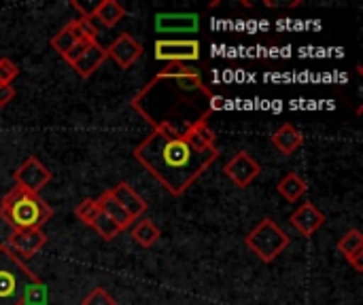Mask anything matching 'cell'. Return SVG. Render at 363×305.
<instances>
[{
	"mask_svg": "<svg viewBox=\"0 0 363 305\" xmlns=\"http://www.w3.org/2000/svg\"><path fill=\"white\" fill-rule=\"evenodd\" d=\"M70 6H72L74 11H79V13H81V17L91 19V6H85V4H81V2H77V0H72V2H70Z\"/></svg>",
	"mask_w": 363,
	"mask_h": 305,
	"instance_id": "28",
	"label": "cell"
},
{
	"mask_svg": "<svg viewBox=\"0 0 363 305\" xmlns=\"http://www.w3.org/2000/svg\"><path fill=\"white\" fill-rule=\"evenodd\" d=\"M47 234L43 229H26V231H11L6 246L23 261L32 259L47 246Z\"/></svg>",
	"mask_w": 363,
	"mask_h": 305,
	"instance_id": "9",
	"label": "cell"
},
{
	"mask_svg": "<svg viewBox=\"0 0 363 305\" xmlns=\"http://www.w3.org/2000/svg\"><path fill=\"white\" fill-rule=\"evenodd\" d=\"M111 193H113V197L119 202V206L136 221V219H140L147 210H149V204L128 185V183H119L117 187H113L111 189Z\"/></svg>",
	"mask_w": 363,
	"mask_h": 305,
	"instance_id": "15",
	"label": "cell"
},
{
	"mask_svg": "<svg viewBox=\"0 0 363 305\" xmlns=\"http://www.w3.org/2000/svg\"><path fill=\"white\" fill-rule=\"evenodd\" d=\"M155 49V59L157 62H168V64H189L198 62L202 55L200 40L196 38H160L153 45Z\"/></svg>",
	"mask_w": 363,
	"mask_h": 305,
	"instance_id": "6",
	"label": "cell"
},
{
	"mask_svg": "<svg viewBox=\"0 0 363 305\" xmlns=\"http://www.w3.org/2000/svg\"><path fill=\"white\" fill-rule=\"evenodd\" d=\"M13 178H15V187L40 195V191L51 183V172H49V168H47L40 159L28 157V159L15 170Z\"/></svg>",
	"mask_w": 363,
	"mask_h": 305,
	"instance_id": "7",
	"label": "cell"
},
{
	"mask_svg": "<svg viewBox=\"0 0 363 305\" xmlns=\"http://www.w3.org/2000/svg\"><path fill=\"white\" fill-rule=\"evenodd\" d=\"M81 40H85V36H83V32H81V25H79L77 19H72V21H68L62 30H57V34L51 36L49 45H51V49H53L57 55L66 57V55L70 53V49H72L74 45H79ZM87 40H89V38H87Z\"/></svg>",
	"mask_w": 363,
	"mask_h": 305,
	"instance_id": "16",
	"label": "cell"
},
{
	"mask_svg": "<svg viewBox=\"0 0 363 305\" xmlns=\"http://www.w3.org/2000/svg\"><path fill=\"white\" fill-rule=\"evenodd\" d=\"M223 174L238 187V189H245L249 187L259 174H262V166L247 153V151H240L236 153L223 168Z\"/></svg>",
	"mask_w": 363,
	"mask_h": 305,
	"instance_id": "8",
	"label": "cell"
},
{
	"mask_svg": "<svg viewBox=\"0 0 363 305\" xmlns=\"http://www.w3.org/2000/svg\"><path fill=\"white\" fill-rule=\"evenodd\" d=\"M19 74V68L13 59L0 57V85H11Z\"/></svg>",
	"mask_w": 363,
	"mask_h": 305,
	"instance_id": "25",
	"label": "cell"
},
{
	"mask_svg": "<svg viewBox=\"0 0 363 305\" xmlns=\"http://www.w3.org/2000/svg\"><path fill=\"white\" fill-rule=\"evenodd\" d=\"M91 229H94L104 242H111V240H115V238L121 234V229H119L111 219H106L102 212H100V214L96 217V221L91 223Z\"/></svg>",
	"mask_w": 363,
	"mask_h": 305,
	"instance_id": "23",
	"label": "cell"
},
{
	"mask_svg": "<svg viewBox=\"0 0 363 305\" xmlns=\"http://www.w3.org/2000/svg\"><path fill=\"white\" fill-rule=\"evenodd\" d=\"M125 15H128L125 6L119 4L117 0H102L96 6H91V19H98L106 28L117 25Z\"/></svg>",
	"mask_w": 363,
	"mask_h": 305,
	"instance_id": "19",
	"label": "cell"
},
{
	"mask_svg": "<svg viewBox=\"0 0 363 305\" xmlns=\"http://www.w3.org/2000/svg\"><path fill=\"white\" fill-rule=\"evenodd\" d=\"M98 214H100V208H98L96 197H87V200H83V202L74 208V217H77L81 223H85L87 227H91V223L96 221Z\"/></svg>",
	"mask_w": 363,
	"mask_h": 305,
	"instance_id": "24",
	"label": "cell"
},
{
	"mask_svg": "<svg viewBox=\"0 0 363 305\" xmlns=\"http://www.w3.org/2000/svg\"><path fill=\"white\" fill-rule=\"evenodd\" d=\"M336 248L353 265L355 272H363V234L359 229H349L338 240Z\"/></svg>",
	"mask_w": 363,
	"mask_h": 305,
	"instance_id": "14",
	"label": "cell"
},
{
	"mask_svg": "<svg viewBox=\"0 0 363 305\" xmlns=\"http://www.w3.org/2000/svg\"><path fill=\"white\" fill-rule=\"evenodd\" d=\"M272 144L279 153H283L285 157L294 155L302 144H304V136L302 132L291 125V123H283L274 134H272Z\"/></svg>",
	"mask_w": 363,
	"mask_h": 305,
	"instance_id": "17",
	"label": "cell"
},
{
	"mask_svg": "<svg viewBox=\"0 0 363 305\" xmlns=\"http://www.w3.org/2000/svg\"><path fill=\"white\" fill-rule=\"evenodd\" d=\"M132 155L170 195L179 197L219 159V149L196 151L183 136L153 130Z\"/></svg>",
	"mask_w": 363,
	"mask_h": 305,
	"instance_id": "2",
	"label": "cell"
},
{
	"mask_svg": "<svg viewBox=\"0 0 363 305\" xmlns=\"http://www.w3.org/2000/svg\"><path fill=\"white\" fill-rule=\"evenodd\" d=\"M106 59H108V57H106V49L96 40V42H91L83 53H79V55L70 62V66L74 68V72H77L79 76L89 79Z\"/></svg>",
	"mask_w": 363,
	"mask_h": 305,
	"instance_id": "12",
	"label": "cell"
},
{
	"mask_svg": "<svg viewBox=\"0 0 363 305\" xmlns=\"http://www.w3.org/2000/svg\"><path fill=\"white\" fill-rule=\"evenodd\" d=\"M96 202H98L100 212H102L106 219H111V221H113L121 231H123V229H128V227L132 225V221H134V219H132V217H130L121 206H119V202L113 197L111 189H108V191H102V193L96 197Z\"/></svg>",
	"mask_w": 363,
	"mask_h": 305,
	"instance_id": "18",
	"label": "cell"
},
{
	"mask_svg": "<svg viewBox=\"0 0 363 305\" xmlns=\"http://www.w3.org/2000/svg\"><path fill=\"white\" fill-rule=\"evenodd\" d=\"M43 282L6 246L0 244V305H26Z\"/></svg>",
	"mask_w": 363,
	"mask_h": 305,
	"instance_id": "4",
	"label": "cell"
},
{
	"mask_svg": "<svg viewBox=\"0 0 363 305\" xmlns=\"http://www.w3.org/2000/svg\"><path fill=\"white\" fill-rule=\"evenodd\" d=\"M143 45L132 34L123 32L106 47V57H111L119 68H132L143 55Z\"/></svg>",
	"mask_w": 363,
	"mask_h": 305,
	"instance_id": "10",
	"label": "cell"
},
{
	"mask_svg": "<svg viewBox=\"0 0 363 305\" xmlns=\"http://www.w3.org/2000/svg\"><path fill=\"white\" fill-rule=\"evenodd\" d=\"M215 93L189 64H168L134 98L132 108L155 132L183 136L196 123L208 121Z\"/></svg>",
	"mask_w": 363,
	"mask_h": 305,
	"instance_id": "1",
	"label": "cell"
},
{
	"mask_svg": "<svg viewBox=\"0 0 363 305\" xmlns=\"http://www.w3.org/2000/svg\"><path fill=\"white\" fill-rule=\"evenodd\" d=\"M289 225H291L298 234H302L304 238H313V236L325 225V214H323L313 202H308V204H302V206L289 217Z\"/></svg>",
	"mask_w": 363,
	"mask_h": 305,
	"instance_id": "11",
	"label": "cell"
},
{
	"mask_svg": "<svg viewBox=\"0 0 363 305\" xmlns=\"http://www.w3.org/2000/svg\"><path fill=\"white\" fill-rule=\"evenodd\" d=\"M157 32H196L200 28V17L196 13H164L155 17Z\"/></svg>",
	"mask_w": 363,
	"mask_h": 305,
	"instance_id": "13",
	"label": "cell"
},
{
	"mask_svg": "<svg viewBox=\"0 0 363 305\" xmlns=\"http://www.w3.org/2000/svg\"><path fill=\"white\" fill-rule=\"evenodd\" d=\"M185 142L196 149V151H211L215 149V142H217V136L215 132L208 127V121H202V123H196L194 127H189L185 134H183Z\"/></svg>",
	"mask_w": 363,
	"mask_h": 305,
	"instance_id": "20",
	"label": "cell"
},
{
	"mask_svg": "<svg viewBox=\"0 0 363 305\" xmlns=\"http://www.w3.org/2000/svg\"><path fill=\"white\" fill-rule=\"evenodd\" d=\"M160 238H162V231L151 219H143L132 227V240L143 248H151Z\"/></svg>",
	"mask_w": 363,
	"mask_h": 305,
	"instance_id": "22",
	"label": "cell"
},
{
	"mask_svg": "<svg viewBox=\"0 0 363 305\" xmlns=\"http://www.w3.org/2000/svg\"><path fill=\"white\" fill-rule=\"evenodd\" d=\"M53 217L51 206L36 193L13 187L0 202V219L11 227V231L43 229Z\"/></svg>",
	"mask_w": 363,
	"mask_h": 305,
	"instance_id": "3",
	"label": "cell"
},
{
	"mask_svg": "<svg viewBox=\"0 0 363 305\" xmlns=\"http://www.w3.org/2000/svg\"><path fill=\"white\" fill-rule=\"evenodd\" d=\"M17 96L13 85H0V108H4L9 102H13V98Z\"/></svg>",
	"mask_w": 363,
	"mask_h": 305,
	"instance_id": "27",
	"label": "cell"
},
{
	"mask_svg": "<svg viewBox=\"0 0 363 305\" xmlns=\"http://www.w3.org/2000/svg\"><path fill=\"white\" fill-rule=\"evenodd\" d=\"M245 244L255 253V257L262 263H272L285 253V248L291 244V238L279 223L266 217L262 219V223H257L249 231V236L245 238Z\"/></svg>",
	"mask_w": 363,
	"mask_h": 305,
	"instance_id": "5",
	"label": "cell"
},
{
	"mask_svg": "<svg viewBox=\"0 0 363 305\" xmlns=\"http://www.w3.org/2000/svg\"><path fill=\"white\" fill-rule=\"evenodd\" d=\"M277 191H279V195H283L287 202L296 204L300 197H304V195H306V191H308V185H306V180H304L300 174H296V172H289V174H285V176L279 180V185H277Z\"/></svg>",
	"mask_w": 363,
	"mask_h": 305,
	"instance_id": "21",
	"label": "cell"
},
{
	"mask_svg": "<svg viewBox=\"0 0 363 305\" xmlns=\"http://www.w3.org/2000/svg\"><path fill=\"white\" fill-rule=\"evenodd\" d=\"M81 305H117V301H115L102 287H96V289H91V293L81 301Z\"/></svg>",
	"mask_w": 363,
	"mask_h": 305,
	"instance_id": "26",
	"label": "cell"
}]
</instances>
